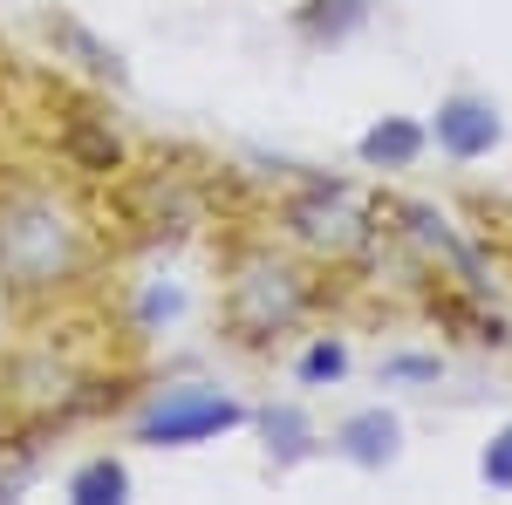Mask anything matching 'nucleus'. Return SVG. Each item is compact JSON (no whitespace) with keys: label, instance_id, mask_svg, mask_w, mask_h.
I'll list each match as a JSON object with an SVG mask.
<instances>
[{"label":"nucleus","instance_id":"obj_2","mask_svg":"<svg viewBox=\"0 0 512 505\" xmlns=\"http://www.w3.org/2000/svg\"><path fill=\"white\" fill-rule=\"evenodd\" d=\"M315 301V287H308V273L274 260V253H260V260H246L233 273V287H226V328H233L239 342H267V335H287L301 314Z\"/></svg>","mask_w":512,"mask_h":505},{"label":"nucleus","instance_id":"obj_15","mask_svg":"<svg viewBox=\"0 0 512 505\" xmlns=\"http://www.w3.org/2000/svg\"><path fill=\"white\" fill-rule=\"evenodd\" d=\"M342 362H349V355L335 349V342H321V349L308 355V369H301V376H308V383H315V376H342Z\"/></svg>","mask_w":512,"mask_h":505},{"label":"nucleus","instance_id":"obj_11","mask_svg":"<svg viewBox=\"0 0 512 505\" xmlns=\"http://www.w3.org/2000/svg\"><path fill=\"white\" fill-rule=\"evenodd\" d=\"M41 424H28V430H7L0 437V492H21L28 478H35V458H41Z\"/></svg>","mask_w":512,"mask_h":505},{"label":"nucleus","instance_id":"obj_3","mask_svg":"<svg viewBox=\"0 0 512 505\" xmlns=\"http://www.w3.org/2000/svg\"><path fill=\"white\" fill-rule=\"evenodd\" d=\"M287 226L308 239L315 253H328V260H349V253H362L369 246V212H362V198L342 192V185H315V192L287 198Z\"/></svg>","mask_w":512,"mask_h":505},{"label":"nucleus","instance_id":"obj_7","mask_svg":"<svg viewBox=\"0 0 512 505\" xmlns=\"http://www.w3.org/2000/svg\"><path fill=\"white\" fill-rule=\"evenodd\" d=\"M62 151H69L76 171H96V178H117V171H123V144L110 137V123L89 117V110L69 117V144H62Z\"/></svg>","mask_w":512,"mask_h":505},{"label":"nucleus","instance_id":"obj_8","mask_svg":"<svg viewBox=\"0 0 512 505\" xmlns=\"http://www.w3.org/2000/svg\"><path fill=\"white\" fill-rule=\"evenodd\" d=\"M362 21H369V0H301V7H294V35L308 41V48L355 35Z\"/></svg>","mask_w":512,"mask_h":505},{"label":"nucleus","instance_id":"obj_6","mask_svg":"<svg viewBox=\"0 0 512 505\" xmlns=\"http://www.w3.org/2000/svg\"><path fill=\"white\" fill-rule=\"evenodd\" d=\"M239 424V403H219V396H178V403H164L158 417L144 424L151 444H185V437H205V430H226Z\"/></svg>","mask_w":512,"mask_h":505},{"label":"nucleus","instance_id":"obj_14","mask_svg":"<svg viewBox=\"0 0 512 505\" xmlns=\"http://www.w3.org/2000/svg\"><path fill=\"white\" fill-rule=\"evenodd\" d=\"M485 485H499V492H512V424L499 430V437H492V444H485Z\"/></svg>","mask_w":512,"mask_h":505},{"label":"nucleus","instance_id":"obj_1","mask_svg":"<svg viewBox=\"0 0 512 505\" xmlns=\"http://www.w3.org/2000/svg\"><path fill=\"white\" fill-rule=\"evenodd\" d=\"M0 267L14 287H55L76 273V226L48 198H14L0 212Z\"/></svg>","mask_w":512,"mask_h":505},{"label":"nucleus","instance_id":"obj_12","mask_svg":"<svg viewBox=\"0 0 512 505\" xmlns=\"http://www.w3.org/2000/svg\"><path fill=\"white\" fill-rule=\"evenodd\" d=\"M41 28H48V41H69V48H76V55H82V69H96V76H110V82L123 76V62H117V55H110L103 41H89V35H82V28H76V21H69V14H48Z\"/></svg>","mask_w":512,"mask_h":505},{"label":"nucleus","instance_id":"obj_10","mask_svg":"<svg viewBox=\"0 0 512 505\" xmlns=\"http://www.w3.org/2000/svg\"><path fill=\"white\" fill-rule=\"evenodd\" d=\"M342 444H349L362 465H390L396 458V424L383 417V410H369V417H355V424L342 430Z\"/></svg>","mask_w":512,"mask_h":505},{"label":"nucleus","instance_id":"obj_5","mask_svg":"<svg viewBox=\"0 0 512 505\" xmlns=\"http://www.w3.org/2000/svg\"><path fill=\"white\" fill-rule=\"evenodd\" d=\"M437 144L451 157H485L492 144H499V110L485 103V96H444L437 103Z\"/></svg>","mask_w":512,"mask_h":505},{"label":"nucleus","instance_id":"obj_13","mask_svg":"<svg viewBox=\"0 0 512 505\" xmlns=\"http://www.w3.org/2000/svg\"><path fill=\"white\" fill-rule=\"evenodd\" d=\"M123 465H110V458H96V465H82L76 471V485H69V499H82V505H103V499H123Z\"/></svg>","mask_w":512,"mask_h":505},{"label":"nucleus","instance_id":"obj_4","mask_svg":"<svg viewBox=\"0 0 512 505\" xmlns=\"http://www.w3.org/2000/svg\"><path fill=\"white\" fill-rule=\"evenodd\" d=\"M123 219H130L144 239H178L198 219V205H192V192H185L178 178L151 171V178H130V185H123Z\"/></svg>","mask_w":512,"mask_h":505},{"label":"nucleus","instance_id":"obj_9","mask_svg":"<svg viewBox=\"0 0 512 505\" xmlns=\"http://www.w3.org/2000/svg\"><path fill=\"white\" fill-rule=\"evenodd\" d=\"M417 151H424V130H417V123H403V117L376 123V130L362 137V164H383V171H403Z\"/></svg>","mask_w":512,"mask_h":505}]
</instances>
